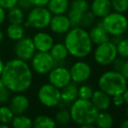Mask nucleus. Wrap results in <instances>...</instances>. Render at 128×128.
<instances>
[{
	"label": "nucleus",
	"instance_id": "obj_1",
	"mask_svg": "<svg viewBox=\"0 0 128 128\" xmlns=\"http://www.w3.org/2000/svg\"><path fill=\"white\" fill-rule=\"evenodd\" d=\"M0 78L10 92L24 93L32 86L33 71L27 62L14 58L4 63Z\"/></svg>",
	"mask_w": 128,
	"mask_h": 128
},
{
	"label": "nucleus",
	"instance_id": "obj_2",
	"mask_svg": "<svg viewBox=\"0 0 128 128\" xmlns=\"http://www.w3.org/2000/svg\"><path fill=\"white\" fill-rule=\"evenodd\" d=\"M64 44L66 45L69 55L76 59H84L88 57L93 50L89 32L82 26L72 27L64 34Z\"/></svg>",
	"mask_w": 128,
	"mask_h": 128
},
{
	"label": "nucleus",
	"instance_id": "obj_3",
	"mask_svg": "<svg viewBox=\"0 0 128 128\" xmlns=\"http://www.w3.org/2000/svg\"><path fill=\"white\" fill-rule=\"evenodd\" d=\"M69 111L71 113L72 121L76 125L82 126L83 125L93 124L98 111L88 99L77 98L69 105Z\"/></svg>",
	"mask_w": 128,
	"mask_h": 128
},
{
	"label": "nucleus",
	"instance_id": "obj_4",
	"mask_svg": "<svg viewBox=\"0 0 128 128\" xmlns=\"http://www.w3.org/2000/svg\"><path fill=\"white\" fill-rule=\"evenodd\" d=\"M98 87L110 97L120 95L128 87V80L115 69L103 72L98 79Z\"/></svg>",
	"mask_w": 128,
	"mask_h": 128
},
{
	"label": "nucleus",
	"instance_id": "obj_5",
	"mask_svg": "<svg viewBox=\"0 0 128 128\" xmlns=\"http://www.w3.org/2000/svg\"><path fill=\"white\" fill-rule=\"evenodd\" d=\"M102 26L109 34L110 38L126 34L128 28V18L125 13L112 11L100 20Z\"/></svg>",
	"mask_w": 128,
	"mask_h": 128
},
{
	"label": "nucleus",
	"instance_id": "obj_6",
	"mask_svg": "<svg viewBox=\"0 0 128 128\" xmlns=\"http://www.w3.org/2000/svg\"><path fill=\"white\" fill-rule=\"evenodd\" d=\"M52 17V14L46 6H33L26 16V21L23 25L24 27L42 30L49 26Z\"/></svg>",
	"mask_w": 128,
	"mask_h": 128
},
{
	"label": "nucleus",
	"instance_id": "obj_7",
	"mask_svg": "<svg viewBox=\"0 0 128 128\" xmlns=\"http://www.w3.org/2000/svg\"><path fill=\"white\" fill-rule=\"evenodd\" d=\"M92 55L97 64L103 67L112 65L113 61L118 57L116 44L109 39L104 43L96 45L95 48L92 50Z\"/></svg>",
	"mask_w": 128,
	"mask_h": 128
},
{
	"label": "nucleus",
	"instance_id": "obj_8",
	"mask_svg": "<svg viewBox=\"0 0 128 128\" xmlns=\"http://www.w3.org/2000/svg\"><path fill=\"white\" fill-rule=\"evenodd\" d=\"M37 97L39 103L47 108L57 107L61 102L60 90L50 82L44 83L39 87Z\"/></svg>",
	"mask_w": 128,
	"mask_h": 128
},
{
	"label": "nucleus",
	"instance_id": "obj_9",
	"mask_svg": "<svg viewBox=\"0 0 128 128\" xmlns=\"http://www.w3.org/2000/svg\"><path fill=\"white\" fill-rule=\"evenodd\" d=\"M30 62L32 71L40 75H47L55 66V61L49 52L37 51Z\"/></svg>",
	"mask_w": 128,
	"mask_h": 128
},
{
	"label": "nucleus",
	"instance_id": "obj_10",
	"mask_svg": "<svg viewBox=\"0 0 128 128\" xmlns=\"http://www.w3.org/2000/svg\"><path fill=\"white\" fill-rule=\"evenodd\" d=\"M69 70L72 82H74L78 84L87 82L92 74V68L91 64L83 59H78L74 63H72Z\"/></svg>",
	"mask_w": 128,
	"mask_h": 128
},
{
	"label": "nucleus",
	"instance_id": "obj_11",
	"mask_svg": "<svg viewBox=\"0 0 128 128\" xmlns=\"http://www.w3.org/2000/svg\"><path fill=\"white\" fill-rule=\"evenodd\" d=\"M48 82L61 90L72 82L69 68L64 65H56L47 74Z\"/></svg>",
	"mask_w": 128,
	"mask_h": 128
},
{
	"label": "nucleus",
	"instance_id": "obj_12",
	"mask_svg": "<svg viewBox=\"0 0 128 128\" xmlns=\"http://www.w3.org/2000/svg\"><path fill=\"white\" fill-rule=\"evenodd\" d=\"M90 8L87 0H72L66 15L71 21L72 26H80V21L83 14Z\"/></svg>",
	"mask_w": 128,
	"mask_h": 128
},
{
	"label": "nucleus",
	"instance_id": "obj_13",
	"mask_svg": "<svg viewBox=\"0 0 128 128\" xmlns=\"http://www.w3.org/2000/svg\"><path fill=\"white\" fill-rule=\"evenodd\" d=\"M36 52L37 51L32 38L24 36L22 39L16 41L14 53L17 58L24 62H30Z\"/></svg>",
	"mask_w": 128,
	"mask_h": 128
},
{
	"label": "nucleus",
	"instance_id": "obj_14",
	"mask_svg": "<svg viewBox=\"0 0 128 128\" xmlns=\"http://www.w3.org/2000/svg\"><path fill=\"white\" fill-rule=\"evenodd\" d=\"M49 27L53 33L62 35L66 34L72 26L66 14H58V15H52Z\"/></svg>",
	"mask_w": 128,
	"mask_h": 128
},
{
	"label": "nucleus",
	"instance_id": "obj_15",
	"mask_svg": "<svg viewBox=\"0 0 128 128\" xmlns=\"http://www.w3.org/2000/svg\"><path fill=\"white\" fill-rule=\"evenodd\" d=\"M32 39L35 46L36 51L38 52H49L55 43L52 34L44 31L36 32Z\"/></svg>",
	"mask_w": 128,
	"mask_h": 128
},
{
	"label": "nucleus",
	"instance_id": "obj_16",
	"mask_svg": "<svg viewBox=\"0 0 128 128\" xmlns=\"http://www.w3.org/2000/svg\"><path fill=\"white\" fill-rule=\"evenodd\" d=\"M9 106L14 115L24 114L30 107V99L23 93H16L9 100Z\"/></svg>",
	"mask_w": 128,
	"mask_h": 128
},
{
	"label": "nucleus",
	"instance_id": "obj_17",
	"mask_svg": "<svg viewBox=\"0 0 128 128\" xmlns=\"http://www.w3.org/2000/svg\"><path fill=\"white\" fill-rule=\"evenodd\" d=\"M93 105L98 109V111H108L111 108L112 104V97L107 95L106 92L102 91L101 90H94L91 99Z\"/></svg>",
	"mask_w": 128,
	"mask_h": 128
},
{
	"label": "nucleus",
	"instance_id": "obj_18",
	"mask_svg": "<svg viewBox=\"0 0 128 128\" xmlns=\"http://www.w3.org/2000/svg\"><path fill=\"white\" fill-rule=\"evenodd\" d=\"M78 84L74 82H71L66 87L61 89V102L58 106L64 105V107L69 106L72 103H73L77 98H78Z\"/></svg>",
	"mask_w": 128,
	"mask_h": 128
},
{
	"label": "nucleus",
	"instance_id": "obj_19",
	"mask_svg": "<svg viewBox=\"0 0 128 128\" xmlns=\"http://www.w3.org/2000/svg\"><path fill=\"white\" fill-rule=\"evenodd\" d=\"M89 10L97 19H101L112 11L111 0H92L90 4Z\"/></svg>",
	"mask_w": 128,
	"mask_h": 128
},
{
	"label": "nucleus",
	"instance_id": "obj_20",
	"mask_svg": "<svg viewBox=\"0 0 128 128\" xmlns=\"http://www.w3.org/2000/svg\"><path fill=\"white\" fill-rule=\"evenodd\" d=\"M88 32H89V36L91 38L92 42L93 43L94 46L104 43L110 39L109 34L104 29L101 22L96 23L92 26H91Z\"/></svg>",
	"mask_w": 128,
	"mask_h": 128
},
{
	"label": "nucleus",
	"instance_id": "obj_21",
	"mask_svg": "<svg viewBox=\"0 0 128 128\" xmlns=\"http://www.w3.org/2000/svg\"><path fill=\"white\" fill-rule=\"evenodd\" d=\"M49 53L53 58V60L55 61V66L56 65H64L66 60L69 55L67 48L64 42L54 43L53 46L50 49Z\"/></svg>",
	"mask_w": 128,
	"mask_h": 128
},
{
	"label": "nucleus",
	"instance_id": "obj_22",
	"mask_svg": "<svg viewBox=\"0 0 128 128\" xmlns=\"http://www.w3.org/2000/svg\"><path fill=\"white\" fill-rule=\"evenodd\" d=\"M70 0H49L47 9L52 15L66 14L70 6Z\"/></svg>",
	"mask_w": 128,
	"mask_h": 128
},
{
	"label": "nucleus",
	"instance_id": "obj_23",
	"mask_svg": "<svg viewBox=\"0 0 128 128\" xmlns=\"http://www.w3.org/2000/svg\"><path fill=\"white\" fill-rule=\"evenodd\" d=\"M24 25L19 24H9L6 27L5 32L6 35L10 40L18 41L22 39L26 35V29H24Z\"/></svg>",
	"mask_w": 128,
	"mask_h": 128
},
{
	"label": "nucleus",
	"instance_id": "obj_24",
	"mask_svg": "<svg viewBox=\"0 0 128 128\" xmlns=\"http://www.w3.org/2000/svg\"><path fill=\"white\" fill-rule=\"evenodd\" d=\"M114 118L108 111H98L94 125L98 128H111L113 126Z\"/></svg>",
	"mask_w": 128,
	"mask_h": 128
},
{
	"label": "nucleus",
	"instance_id": "obj_25",
	"mask_svg": "<svg viewBox=\"0 0 128 128\" xmlns=\"http://www.w3.org/2000/svg\"><path fill=\"white\" fill-rule=\"evenodd\" d=\"M7 12L6 19H8L9 23L10 24H19L23 25L26 21V15H24V11L19 8L18 6H14L12 8L9 9Z\"/></svg>",
	"mask_w": 128,
	"mask_h": 128
},
{
	"label": "nucleus",
	"instance_id": "obj_26",
	"mask_svg": "<svg viewBox=\"0 0 128 128\" xmlns=\"http://www.w3.org/2000/svg\"><path fill=\"white\" fill-rule=\"evenodd\" d=\"M57 126L53 118L47 115H38L32 120V127L34 128H54Z\"/></svg>",
	"mask_w": 128,
	"mask_h": 128
},
{
	"label": "nucleus",
	"instance_id": "obj_27",
	"mask_svg": "<svg viewBox=\"0 0 128 128\" xmlns=\"http://www.w3.org/2000/svg\"><path fill=\"white\" fill-rule=\"evenodd\" d=\"M10 125L13 128H32V119L29 116L24 115V113L14 115Z\"/></svg>",
	"mask_w": 128,
	"mask_h": 128
},
{
	"label": "nucleus",
	"instance_id": "obj_28",
	"mask_svg": "<svg viewBox=\"0 0 128 128\" xmlns=\"http://www.w3.org/2000/svg\"><path fill=\"white\" fill-rule=\"evenodd\" d=\"M53 118L57 125H66L72 121L70 111L66 107H60V109L56 112Z\"/></svg>",
	"mask_w": 128,
	"mask_h": 128
},
{
	"label": "nucleus",
	"instance_id": "obj_29",
	"mask_svg": "<svg viewBox=\"0 0 128 128\" xmlns=\"http://www.w3.org/2000/svg\"><path fill=\"white\" fill-rule=\"evenodd\" d=\"M13 117L14 113L10 108V106L5 105V104H2L0 106V123L10 125Z\"/></svg>",
	"mask_w": 128,
	"mask_h": 128
},
{
	"label": "nucleus",
	"instance_id": "obj_30",
	"mask_svg": "<svg viewBox=\"0 0 128 128\" xmlns=\"http://www.w3.org/2000/svg\"><path fill=\"white\" fill-rule=\"evenodd\" d=\"M94 90L92 89L91 85L86 83H81L78 86V98L81 99H88L90 100L92 96V93Z\"/></svg>",
	"mask_w": 128,
	"mask_h": 128
},
{
	"label": "nucleus",
	"instance_id": "obj_31",
	"mask_svg": "<svg viewBox=\"0 0 128 128\" xmlns=\"http://www.w3.org/2000/svg\"><path fill=\"white\" fill-rule=\"evenodd\" d=\"M118 56L124 59L128 58V37H122L116 44Z\"/></svg>",
	"mask_w": 128,
	"mask_h": 128
},
{
	"label": "nucleus",
	"instance_id": "obj_32",
	"mask_svg": "<svg viewBox=\"0 0 128 128\" xmlns=\"http://www.w3.org/2000/svg\"><path fill=\"white\" fill-rule=\"evenodd\" d=\"M97 18L95 17V15L91 12L90 10H88L87 12H86L82 16V19L80 21V26L84 28H90L91 26H92L96 22Z\"/></svg>",
	"mask_w": 128,
	"mask_h": 128
},
{
	"label": "nucleus",
	"instance_id": "obj_33",
	"mask_svg": "<svg viewBox=\"0 0 128 128\" xmlns=\"http://www.w3.org/2000/svg\"><path fill=\"white\" fill-rule=\"evenodd\" d=\"M112 11L120 13L128 12V0H111Z\"/></svg>",
	"mask_w": 128,
	"mask_h": 128
},
{
	"label": "nucleus",
	"instance_id": "obj_34",
	"mask_svg": "<svg viewBox=\"0 0 128 128\" xmlns=\"http://www.w3.org/2000/svg\"><path fill=\"white\" fill-rule=\"evenodd\" d=\"M10 91L6 88L0 78V104H5L10 98Z\"/></svg>",
	"mask_w": 128,
	"mask_h": 128
},
{
	"label": "nucleus",
	"instance_id": "obj_35",
	"mask_svg": "<svg viewBox=\"0 0 128 128\" xmlns=\"http://www.w3.org/2000/svg\"><path fill=\"white\" fill-rule=\"evenodd\" d=\"M18 0H0V6L7 11L12 7L16 6Z\"/></svg>",
	"mask_w": 128,
	"mask_h": 128
},
{
	"label": "nucleus",
	"instance_id": "obj_36",
	"mask_svg": "<svg viewBox=\"0 0 128 128\" xmlns=\"http://www.w3.org/2000/svg\"><path fill=\"white\" fill-rule=\"evenodd\" d=\"M112 104H113L116 107H121L122 105H124L125 104V101H124L122 94L112 97Z\"/></svg>",
	"mask_w": 128,
	"mask_h": 128
},
{
	"label": "nucleus",
	"instance_id": "obj_37",
	"mask_svg": "<svg viewBox=\"0 0 128 128\" xmlns=\"http://www.w3.org/2000/svg\"><path fill=\"white\" fill-rule=\"evenodd\" d=\"M17 6H18L19 8H21L24 11H27L30 10L32 7V5L30 0H18Z\"/></svg>",
	"mask_w": 128,
	"mask_h": 128
},
{
	"label": "nucleus",
	"instance_id": "obj_38",
	"mask_svg": "<svg viewBox=\"0 0 128 128\" xmlns=\"http://www.w3.org/2000/svg\"><path fill=\"white\" fill-rule=\"evenodd\" d=\"M123 62H124V58L118 56L114 61H113L112 63V69H115V70H117V71H120V68H121V67H122V64H123Z\"/></svg>",
	"mask_w": 128,
	"mask_h": 128
},
{
	"label": "nucleus",
	"instance_id": "obj_39",
	"mask_svg": "<svg viewBox=\"0 0 128 128\" xmlns=\"http://www.w3.org/2000/svg\"><path fill=\"white\" fill-rule=\"evenodd\" d=\"M120 72L128 80V58L124 59L123 64H122V67L120 68Z\"/></svg>",
	"mask_w": 128,
	"mask_h": 128
},
{
	"label": "nucleus",
	"instance_id": "obj_40",
	"mask_svg": "<svg viewBox=\"0 0 128 128\" xmlns=\"http://www.w3.org/2000/svg\"><path fill=\"white\" fill-rule=\"evenodd\" d=\"M32 7L33 6H46L49 0H30Z\"/></svg>",
	"mask_w": 128,
	"mask_h": 128
},
{
	"label": "nucleus",
	"instance_id": "obj_41",
	"mask_svg": "<svg viewBox=\"0 0 128 128\" xmlns=\"http://www.w3.org/2000/svg\"><path fill=\"white\" fill-rule=\"evenodd\" d=\"M6 16H7L6 10L4 9L3 7L0 6V26L4 23L5 20H6Z\"/></svg>",
	"mask_w": 128,
	"mask_h": 128
},
{
	"label": "nucleus",
	"instance_id": "obj_42",
	"mask_svg": "<svg viewBox=\"0 0 128 128\" xmlns=\"http://www.w3.org/2000/svg\"><path fill=\"white\" fill-rule=\"evenodd\" d=\"M122 96H123L124 101H125V104H128V87L126 89V91L122 93Z\"/></svg>",
	"mask_w": 128,
	"mask_h": 128
},
{
	"label": "nucleus",
	"instance_id": "obj_43",
	"mask_svg": "<svg viewBox=\"0 0 128 128\" xmlns=\"http://www.w3.org/2000/svg\"><path fill=\"white\" fill-rule=\"evenodd\" d=\"M4 61L2 60V58L0 57V76H1L2 72H3V70H4Z\"/></svg>",
	"mask_w": 128,
	"mask_h": 128
},
{
	"label": "nucleus",
	"instance_id": "obj_44",
	"mask_svg": "<svg viewBox=\"0 0 128 128\" xmlns=\"http://www.w3.org/2000/svg\"><path fill=\"white\" fill-rule=\"evenodd\" d=\"M121 127L128 128V118H126L125 120H123V122L121 123Z\"/></svg>",
	"mask_w": 128,
	"mask_h": 128
},
{
	"label": "nucleus",
	"instance_id": "obj_45",
	"mask_svg": "<svg viewBox=\"0 0 128 128\" xmlns=\"http://www.w3.org/2000/svg\"><path fill=\"white\" fill-rule=\"evenodd\" d=\"M4 33L3 31L0 29V43L4 40Z\"/></svg>",
	"mask_w": 128,
	"mask_h": 128
},
{
	"label": "nucleus",
	"instance_id": "obj_46",
	"mask_svg": "<svg viewBox=\"0 0 128 128\" xmlns=\"http://www.w3.org/2000/svg\"><path fill=\"white\" fill-rule=\"evenodd\" d=\"M10 125H6V124H3V123H0V128H9Z\"/></svg>",
	"mask_w": 128,
	"mask_h": 128
},
{
	"label": "nucleus",
	"instance_id": "obj_47",
	"mask_svg": "<svg viewBox=\"0 0 128 128\" xmlns=\"http://www.w3.org/2000/svg\"><path fill=\"white\" fill-rule=\"evenodd\" d=\"M126 117L128 118V104L126 106Z\"/></svg>",
	"mask_w": 128,
	"mask_h": 128
},
{
	"label": "nucleus",
	"instance_id": "obj_48",
	"mask_svg": "<svg viewBox=\"0 0 128 128\" xmlns=\"http://www.w3.org/2000/svg\"><path fill=\"white\" fill-rule=\"evenodd\" d=\"M126 36H127V37H128V28H127L126 32Z\"/></svg>",
	"mask_w": 128,
	"mask_h": 128
}]
</instances>
